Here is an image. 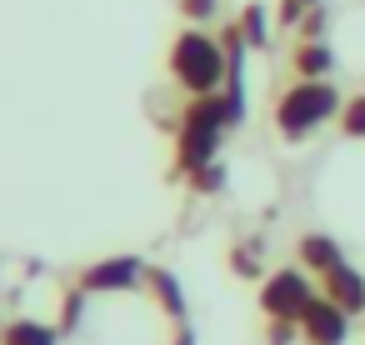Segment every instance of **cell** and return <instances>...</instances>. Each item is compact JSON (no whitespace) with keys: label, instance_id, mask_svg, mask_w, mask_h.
Returning <instances> with one entry per match:
<instances>
[{"label":"cell","instance_id":"1","mask_svg":"<svg viewBox=\"0 0 365 345\" xmlns=\"http://www.w3.org/2000/svg\"><path fill=\"white\" fill-rule=\"evenodd\" d=\"M165 71H170V81L185 91V101H190V96H215V91H225V76H230L220 36H210L205 26H185V31L170 41Z\"/></svg>","mask_w":365,"mask_h":345},{"label":"cell","instance_id":"2","mask_svg":"<svg viewBox=\"0 0 365 345\" xmlns=\"http://www.w3.org/2000/svg\"><path fill=\"white\" fill-rule=\"evenodd\" d=\"M340 105H345V96L335 91V81H290V86L275 96L270 120H275V135H280V140L300 145V140H310L320 125L340 120Z\"/></svg>","mask_w":365,"mask_h":345},{"label":"cell","instance_id":"3","mask_svg":"<svg viewBox=\"0 0 365 345\" xmlns=\"http://www.w3.org/2000/svg\"><path fill=\"white\" fill-rule=\"evenodd\" d=\"M315 295H320V290L310 285V270H300V265L270 270V275L260 280V310H265V320H290V325H300V315L310 310Z\"/></svg>","mask_w":365,"mask_h":345},{"label":"cell","instance_id":"4","mask_svg":"<svg viewBox=\"0 0 365 345\" xmlns=\"http://www.w3.org/2000/svg\"><path fill=\"white\" fill-rule=\"evenodd\" d=\"M76 285L86 295H130L145 285V260L140 255H101L76 275Z\"/></svg>","mask_w":365,"mask_h":345},{"label":"cell","instance_id":"5","mask_svg":"<svg viewBox=\"0 0 365 345\" xmlns=\"http://www.w3.org/2000/svg\"><path fill=\"white\" fill-rule=\"evenodd\" d=\"M300 340H305V345H345V340H350V315H345L335 300L315 295L310 310L300 315Z\"/></svg>","mask_w":365,"mask_h":345},{"label":"cell","instance_id":"6","mask_svg":"<svg viewBox=\"0 0 365 345\" xmlns=\"http://www.w3.org/2000/svg\"><path fill=\"white\" fill-rule=\"evenodd\" d=\"M140 290L150 295V305H160V315H165L170 325L190 320V300H185V285H180V275H175L170 265H145V285H140Z\"/></svg>","mask_w":365,"mask_h":345},{"label":"cell","instance_id":"7","mask_svg":"<svg viewBox=\"0 0 365 345\" xmlns=\"http://www.w3.org/2000/svg\"><path fill=\"white\" fill-rule=\"evenodd\" d=\"M320 295H325V300H335L350 320H355V315H365V275H360L350 260H345V265H335L330 275H320Z\"/></svg>","mask_w":365,"mask_h":345},{"label":"cell","instance_id":"8","mask_svg":"<svg viewBox=\"0 0 365 345\" xmlns=\"http://www.w3.org/2000/svg\"><path fill=\"white\" fill-rule=\"evenodd\" d=\"M295 260H300V270H310V275H330L335 265H345V250H340V240H335V235L310 230V235H300Z\"/></svg>","mask_w":365,"mask_h":345},{"label":"cell","instance_id":"9","mask_svg":"<svg viewBox=\"0 0 365 345\" xmlns=\"http://www.w3.org/2000/svg\"><path fill=\"white\" fill-rule=\"evenodd\" d=\"M330 71H335V51L325 41H295V51H290L295 81H330Z\"/></svg>","mask_w":365,"mask_h":345},{"label":"cell","instance_id":"10","mask_svg":"<svg viewBox=\"0 0 365 345\" xmlns=\"http://www.w3.org/2000/svg\"><path fill=\"white\" fill-rule=\"evenodd\" d=\"M0 345H61V325H46V320L21 315V320H11V325H6Z\"/></svg>","mask_w":365,"mask_h":345},{"label":"cell","instance_id":"11","mask_svg":"<svg viewBox=\"0 0 365 345\" xmlns=\"http://www.w3.org/2000/svg\"><path fill=\"white\" fill-rule=\"evenodd\" d=\"M235 26H240V36H245L250 51H265L270 46V16H265L260 0H245V6L235 11Z\"/></svg>","mask_w":365,"mask_h":345},{"label":"cell","instance_id":"12","mask_svg":"<svg viewBox=\"0 0 365 345\" xmlns=\"http://www.w3.org/2000/svg\"><path fill=\"white\" fill-rule=\"evenodd\" d=\"M340 135L345 140H365V91L360 96H345V105H340Z\"/></svg>","mask_w":365,"mask_h":345},{"label":"cell","instance_id":"13","mask_svg":"<svg viewBox=\"0 0 365 345\" xmlns=\"http://www.w3.org/2000/svg\"><path fill=\"white\" fill-rule=\"evenodd\" d=\"M185 185H190V195H220V190H225V165H220V160H210V165L190 170V175H185Z\"/></svg>","mask_w":365,"mask_h":345},{"label":"cell","instance_id":"14","mask_svg":"<svg viewBox=\"0 0 365 345\" xmlns=\"http://www.w3.org/2000/svg\"><path fill=\"white\" fill-rule=\"evenodd\" d=\"M86 300H91V295H86L81 285H66V295H61V335L81 325V315H86Z\"/></svg>","mask_w":365,"mask_h":345},{"label":"cell","instance_id":"15","mask_svg":"<svg viewBox=\"0 0 365 345\" xmlns=\"http://www.w3.org/2000/svg\"><path fill=\"white\" fill-rule=\"evenodd\" d=\"M315 6H325V0H280V6H275V26H280V31H295Z\"/></svg>","mask_w":365,"mask_h":345},{"label":"cell","instance_id":"16","mask_svg":"<svg viewBox=\"0 0 365 345\" xmlns=\"http://www.w3.org/2000/svg\"><path fill=\"white\" fill-rule=\"evenodd\" d=\"M175 11H180L185 26H205V21L220 16V0H175Z\"/></svg>","mask_w":365,"mask_h":345},{"label":"cell","instance_id":"17","mask_svg":"<svg viewBox=\"0 0 365 345\" xmlns=\"http://www.w3.org/2000/svg\"><path fill=\"white\" fill-rule=\"evenodd\" d=\"M230 270L245 275V280H255V275H260V245H255V240L235 245V250H230Z\"/></svg>","mask_w":365,"mask_h":345},{"label":"cell","instance_id":"18","mask_svg":"<svg viewBox=\"0 0 365 345\" xmlns=\"http://www.w3.org/2000/svg\"><path fill=\"white\" fill-rule=\"evenodd\" d=\"M325 21H330V11H325V6H315V11L295 26V41H325Z\"/></svg>","mask_w":365,"mask_h":345},{"label":"cell","instance_id":"19","mask_svg":"<svg viewBox=\"0 0 365 345\" xmlns=\"http://www.w3.org/2000/svg\"><path fill=\"white\" fill-rule=\"evenodd\" d=\"M295 335H300V325H290V320H270V330H265L270 345H290Z\"/></svg>","mask_w":365,"mask_h":345},{"label":"cell","instance_id":"20","mask_svg":"<svg viewBox=\"0 0 365 345\" xmlns=\"http://www.w3.org/2000/svg\"><path fill=\"white\" fill-rule=\"evenodd\" d=\"M170 345H195V330H190V320H180V325H175V340H170Z\"/></svg>","mask_w":365,"mask_h":345},{"label":"cell","instance_id":"21","mask_svg":"<svg viewBox=\"0 0 365 345\" xmlns=\"http://www.w3.org/2000/svg\"><path fill=\"white\" fill-rule=\"evenodd\" d=\"M0 335H6V325H0Z\"/></svg>","mask_w":365,"mask_h":345}]
</instances>
